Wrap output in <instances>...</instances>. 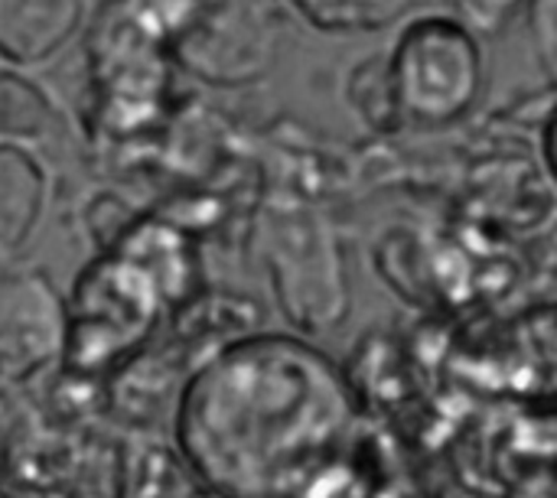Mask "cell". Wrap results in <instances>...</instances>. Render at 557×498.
<instances>
[{
	"label": "cell",
	"instance_id": "6da1fadb",
	"mask_svg": "<svg viewBox=\"0 0 557 498\" xmlns=\"http://www.w3.org/2000/svg\"><path fill=\"white\" fill-rule=\"evenodd\" d=\"M333 369L297 339L242 336L215 349L180 388V460L228 498L284 486L343 427Z\"/></svg>",
	"mask_w": 557,
	"mask_h": 498
},
{
	"label": "cell",
	"instance_id": "7a4b0ae2",
	"mask_svg": "<svg viewBox=\"0 0 557 498\" xmlns=\"http://www.w3.org/2000/svg\"><path fill=\"white\" fill-rule=\"evenodd\" d=\"M255 235L284 316L304 333L336 326L346 313V277L330 222L310 202L277 192L258 209Z\"/></svg>",
	"mask_w": 557,
	"mask_h": 498
},
{
	"label": "cell",
	"instance_id": "3957f363",
	"mask_svg": "<svg viewBox=\"0 0 557 498\" xmlns=\"http://www.w3.org/2000/svg\"><path fill=\"white\" fill-rule=\"evenodd\" d=\"M385 82L398 121L454 124L483 91L480 36L457 16H418L385 59Z\"/></svg>",
	"mask_w": 557,
	"mask_h": 498
},
{
	"label": "cell",
	"instance_id": "277c9868",
	"mask_svg": "<svg viewBox=\"0 0 557 498\" xmlns=\"http://www.w3.org/2000/svg\"><path fill=\"white\" fill-rule=\"evenodd\" d=\"M166 307L157 281L117 251L98 254L78 277L65 307V369L101 375L153 333Z\"/></svg>",
	"mask_w": 557,
	"mask_h": 498
},
{
	"label": "cell",
	"instance_id": "5b68a950",
	"mask_svg": "<svg viewBox=\"0 0 557 498\" xmlns=\"http://www.w3.org/2000/svg\"><path fill=\"white\" fill-rule=\"evenodd\" d=\"M281 0H196L170 42V62L212 88H248L271 75L284 46Z\"/></svg>",
	"mask_w": 557,
	"mask_h": 498
},
{
	"label": "cell",
	"instance_id": "8992f818",
	"mask_svg": "<svg viewBox=\"0 0 557 498\" xmlns=\"http://www.w3.org/2000/svg\"><path fill=\"white\" fill-rule=\"evenodd\" d=\"M65 352V303L42 271L0 277V401Z\"/></svg>",
	"mask_w": 557,
	"mask_h": 498
},
{
	"label": "cell",
	"instance_id": "52a82bcc",
	"mask_svg": "<svg viewBox=\"0 0 557 498\" xmlns=\"http://www.w3.org/2000/svg\"><path fill=\"white\" fill-rule=\"evenodd\" d=\"M88 0H0V59L33 69L59 55L85 26Z\"/></svg>",
	"mask_w": 557,
	"mask_h": 498
},
{
	"label": "cell",
	"instance_id": "ba28073f",
	"mask_svg": "<svg viewBox=\"0 0 557 498\" xmlns=\"http://www.w3.org/2000/svg\"><path fill=\"white\" fill-rule=\"evenodd\" d=\"M49 202V173L20 144H0V261L16 258L36 235Z\"/></svg>",
	"mask_w": 557,
	"mask_h": 498
},
{
	"label": "cell",
	"instance_id": "9c48e42d",
	"mask_svg": "<svg viewBox=\"0 0 557 498\" xmlns=\"http://www.w3.org/2000/svg\"><path fill=\"white\" fill-rule=\"evenodd\" d=\"M55 108L49 95L16 69H0V144H36L49 137Z\"/></svg>",
	"mask_w": 557,
	"mask_h": 498
},
{
	"label": "cell",
	"instance_id": "30bf717a",
	"mask_svg": "<svg viewBox=\"0 0 557 498\" xmlns=\"http://www.w3.org/2000/svg\"><path fill=\"white\" fill-rule=\"evenodd\" d=\"M323 33H372L401 20L414 0H287Z\"/></svg>",
	"mask_w": 557,
	"mask_h": 498
},
{
	"label": "cell",
	"instance_id": "8fae6325",
	"mask_svg": "<svg viewBox=\"0 0 557 498\" xmlns=\"http://www.w3.org/2000/svg\"><path fill=\"white\" fill-rule=\"evenodd\" d=\"M183 460L163 444H140L124 463V498H193Z\"/></svg>",
	"mask_w": 557,
	"mask_h": 498
},
{
	"label": "cell",
	"instance_id": "7c38bea8",
	"mask_svg": "<svg viewBox=\"0 0 557 498\" xmlns=\"http://www.w3.org/2000/svg\"><path fill=\"white\" fill-rule=\"evenodd\" d=\"M532 0H450L454 16L476 36H496Z\"/></svg>",
	"mask_w": 557,
	"mask_h": 498
},
{
	"label": "cell",
	"instance_id": "4fadbf2b",
	"mask_svg": "<svg viewBox=\"0 0 557 498\" xmlns=\"http://www.w3.org/2000/svg\"><path fill=\"white\" fill-rule=\"evenodd\" d=\"M532 42L542 69L557 82V0H532Z\"/></svg>",
	"mask_w": 557,
	"mask_h": 498
},
{
	"label": "cell",
	"instance_id": "5bb4252c",
	"mask_svg": "<svg viewBox=\"0 0 557 498\" xmlns=\"http://www.w3.org/2000/svg\"><path fill=\"white\" fill-rule=\"evenodd\" d=\"M545 157H548V166H552L557 179V111L552 114L548 127H545Z\"/></svg>",
	"mask_w": 557,
	"mask_h": 498
},
{
	"label": "cell",
	"instance_id": "9a60e30c",
	"mask_svg": "<svg viewBox=\"0 0 557 498\" xmlns=\"http://www.w3.org/2000/svg\"><path fill=\"white\" fill-rule=\"evenodd\" d=\"M193 498H228V496H222V493H215V489H196V496Z\"/></svg>",
	"mask_w": 557,
	"mask_h": 498
},
{
	"label": "cell",
	"instance_id": "2e32d148",
	"mask_svg": "<svg viewBox=\"0 0 557 498\" xmlns=\"http://www.w3.org/2000/svg\"><path fill=\"white\" fill-rule=\"evenodd\" d=\"M0 473H3V447H0Z\"/></svg>",
	"mask_w": 557,
	"mask_h": 498
},
{
	"label": "cell",
	"instance_id": "e0dca14e",
	"mask_svg": "<svg viewBox=\"0 0 557 498\" xmlns=\"http://www.w3.org/2000/svg\"><path fill=\"white\" fill-rule=\"evenodd\" d=\"M0 498H3V496H0Z\"/></svg>",
	"mask_w": 557,
	"mask_h": 498
}]
</instances>
